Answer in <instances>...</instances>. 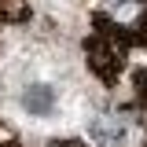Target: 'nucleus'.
<instances>
[{
	"instance_id": "obj_2",
	"label": "nucleus",
	"mask_w": 147,
	"mask_h": 147,
	"mask_svg": "<svg viewBox=\"0 0 147 147\" xmlns=\"http://www.w3.org/2000/svg\"><path fill=\"white\" fill-rule=\"evenodd\" d=\"M63 147H74V144H63Z\"/></svg>"
},
{
	"instance_id": "obj_1",
	"label": "nucleus",
	"mask_w": 147,
	"mask_h": 147,
	"mask_svg": "<svg viewBox=\"0 0 147 147\" xmlns=\"http://www.w3.org/2000/svg\"><path fill=\"white\" fill-rule=\"evenodd\" d=\"M22 107L30 110V114H52L55 110V96L48 85H30L26 96H22Z\"/></svg>"
}]
</instances>
